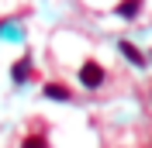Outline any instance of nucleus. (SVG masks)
Instances as JSON below:
<instances>
[{"instance_id":"nucleus-6","label":"nucleus","mask_w":152,"mask_h":148,"mask_svg":"<svg viewBox=\"0 0 152 148\" xmlns=\"http://www.w3.org/2000/svg\"><path fill=\"white\" fill-rule=\"evenodd\" d=\"M138 4H118V14H121V17H135V14H138Z\"/></svg>"},{"instance_id":"nucleus-4","label":"nucleus","mask_w":152,"mask_h":148,"mask_svg":"<svg viewBox=\"0 0 152 148\" xmlns=\"http://www.w3.org/2000/svg\"><path fill=\"white\" fill-rule=\"evenodd\" d=\"M121 52H124L128 59H132L135 65H145V55H142V52H138V48L132 45V41H121Z\"/></svg>"},{"instance_id":"nucleus-1","label":"nucleus","mask_w":152,"mask_h":148,"mask_svg":"<svg viewBox=\"0 0 152 148\" xmlns=\"http://www.w3.org/2000/svg\"><path fill=\"white\" fill-rule=\"evenodd\" d=\"M80 83H83L86 90H97V86L104 83V65L94 62V59H86V62L80 65Z\"/></svg>"},{"instance_id":"nucleus-3","label":"nucleus","mask_w":152,"mask_h":148,"mask_svg":"<svg viewBox=\"0 0 152 148\" xmlns=\"http://www.w3.org/2000/svg\"><path fill=\"white\" fill-rule=\"evenodd\" d=\"M28 69H31V59H21V62H14V69H10V76H14V83H24L28 79Z\"/></svg>"},{"instance_id":"nucleus-2","label":"nucleus","mask_w":152,"mask_h":148,"mask_svg":"<svg viewBox=\"0 0 152 148\" xmlns=\"http://www.w3.org/2000/svg\"><path fill=\"white\" fill-rule=\"evenodd\" d=\"M45 96H52V100H73L69 86H62V83H45Z\"/></svg>"},{"instance_id":"nucleus-5","label":"nucleus","mask_w":152,"mask_h":148,"mask_svg":"<svg viewBox=\"0 0 152 148\" xmlns=\"http://www.w3.org/2000/svg\"><path fill=\"white\" fill-rule=\"evenodd\" d=\"M21 148H52V145H48L45 134H28V138L21 141Z\"/></svg>"}]
</instances>
